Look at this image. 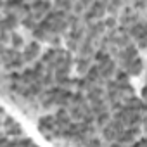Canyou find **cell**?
<instances>
[{
  "label": "cell",
  "instance_id": "12",
  "mask_svg": "<svg viewBox=\"0 0 147 147\" xmlns=\"http://www.w3.org/2000/svg\"><path fill=\"white\" fill-rule=\"evenodd\" d=\"M90 11L95 16V19H102L107 14V4L104 2V0H95V2L90 5Z\"/></svg>",
  "mask_w": 147,
  "mask_h": 147
},
{
  "label": "cell",
  "instance_id": "38",
  "mask_svg": "<svg viewBox=\"0 0 147 147\" xmlns=\"http://www.w3.org/2000/svg\"><path fill=\"white\" fill-rule=\"evenodd\" d=\"M145 102H147V100H145Z\"/></svg>",
  "mask_w": 147,
  "mask_h": 147
},
{
  "label": "cell",
  "instance_id": "35",
  "mask_svg": "<svg viewBox=\"0 0 147 147\" xmlns=\"http://www.w3.org/2000/svg\"><path fill=\"white\" fill-rule=\"evenodd\" d=\"M135 144H137V145H140V144H147V138H140V140H135Z\"/></svg>",
  "mask_w": 147,
  "mask_h": 147
},
{
  "label": "cell",
  "instance_id": "19",
  "mask_svg": "<svg viewBox=\"0 0 147 147\" xmlns=\"http://www.w3.org/2000/svg\"><path fill=\"white\" fill-rule=\"evenodd\" d=\"M109 121H111V114H109V111H104V113H100V114L95 116V125H97L99 128H104Z\"/></svg>",
  "mask_w": 147,
  "mask_h": 147
},
{
  "label": "cell",
  "instance_id": "18",
  "mask_svg": "<svg viewBox=\"0 0 147 147\" xmlns=\"http://www.w3.org/2000/svg\"><path fill=\"white\" fill-rule=\"evenodd\" d=\"M107 59H111V52L109 50H106V49H97L95 50V54H94V61L99 64V62H104V61H107Z\"/></svg>",
  "mask_w": 147,
  "mask_h": 147
},
{
  "label": "cell",
  "instance_id": "25",
  "mask_svg": "<svg viewBox=\"0 0 147 147\" xmlns=\"http://www.w3.org/2000/svg\"><path fill=\"white\" fill-rule=\"evenodd\" d=\"M85 11H87V5L82 2V0H76L75 5H73V12L78 14V16H83V14H85Z\"/></svg>",
  "mask_w": 147,
  "mask_h": 147
},
{
  "label": "cell",
  "instance_id": "21",
  "mask_svg": "<svg viewBox=\"0 0 147 147\" xmlns=\"http://www.w3.org/2000/svg\"><path fill=\"white\" fill-rule=\"evenodd\" d=\"M40 80H42V83H43V87H45V88H49V87L55 85V75H54V73H49V71H47Z\"/></svg>",
  "mask_w": 147,
  "mask_h": 147
},
{
  "label": "cell",
  "instance_id": "3",
  "mask_svg": "<svg viewBox=\"0 0 147 147\" xmlns=\"http://www.w3.org/2000/svg\"><path fill=\"white\" fill-rule=\"evenodd\" d=\"M55 126H57V118H55V114H54V116L47 114V116H42V118L38 119V128H40V131H42L45 137H49V135L55 130Z\"/></svg>",
  "mask_w": 147,
  "mask_h": 147
},
{
  "label": "cell",
  "instance_id": "5",
  "mask_svg": "<svg viewBox=\"0 0 147 147\" xmlns=\"http://www.w3.org/2000/svg\"><path fill=\"white\" fill-rule=\"evenodd\" d=\"M97 66H99V69H100L102 78H106V80L113 78V76L116 75V71H118V67H116V61H114L113 57L107 59V61H104V62H99Z\"/></svg>",
  "mask_w": 147,
  "mask_h": 147
},
{
  "label": "cell",
  "instance_id": "9",
  "mask_svg": "<svg viewBox=\"0 0 147 147\" xmlns=\"http://www.w3.org/2000/svg\"><path fill=\"white\" fill-rule=\"evenodd\" d=\"M21 24V19L16 12H9L2 18V28L4 30H9V31H14L18 26Z\"/></svg>",
  "mask_w": 147,
  "mask_h": 147
},
{
  "label": "cell",
  "instance_id": "34",
  "mask_svg": "<svg viewBox=\"0 0 147 147\" xmlns=\"http://www.w3.org/2000/svg\"><path fill=\"white\" fill-rule=\"evenodd\" d=\"M82 2H83V4H85L87 7H90V5H92V4L95 2V0H82Z\"/></svg>",
  "mask_w": 147,
  "mask_h": 147
},
{
  "label": "cell",
  "instance_id": "24",
  "mask_svg": "<svg viewBox=\"0 0 147 147\" xmlns=\"http://www.w3.org/2000/svg\"><path fill=\"white\" fill-rule=\"evenodd\" d=\"M114 80H116L118 83H128L130 75H128L125 69H118V71H116V75H114Z\"/></svg>",
  "mask_w": 147,
  "mask_h": 147
},
{
  "label": "cell",
  "instance_id": "2",
  "mask_svg": "<svg viewBox=\"0 0 147 147\" xmlns=\"http://www.w3.org/2000/svg\"><path fill=\"white\" fill-rule=\"evenodd\" d=\"M52 2L50 0H35V2L31 4V7H33V18L36 19V21H42L49 12H50V9H52Z\"/></svg>",
  "mask_w": 147,
  "mask_h": 147
},
{
  "label": "cell",
  "instance_id": "15",
  "mask_svg": "<svg viewBox=\"0 0 147 147\" xmlns=\"http://www.w3.org/2000/svg\"><path fill=\"white\" fill-rule=\"evenodd\" d=\"M90 104H92V106H90V107H92V113H94L95 116L109 109V106H107L109 102L106 100V97H104V99H99V100H95V102H90Z\"/></svg>",
  "mask_w": 147,
  "mask_h": 147
},
{
  "label": "cell",
  "instance_id": "13",
  "mask_svg": "<svg viewBox=\"0 0 147 147\" xmlns=\"http://www.w3.org/2000/svg\"><path fill=\"white\" fill-rule=\"evenodd\" d=\"M130 35H131L133 40H138L142 36H147V24H144L140 21L135 23L133 26H130Z\"/></svg>",
  "mask_w": 147,
  "mask_h": 147
},
{
  "label": "cell",
  "instance_id": "7",
  "mask_svg": "<svg viewBox=\"0 0 147 147\" xmlns=\"http://www.w3.org/2000/svg\"><path fill=\"white\" fill-rule=\"evenodd\" d=\"M85 26H87V35H90L92 38H99V36H102L104 31L107 30L102 19H97V21L88 23V24H85Z\"/></svg>",
  "mask_w": 147,
  "mask_h": 147
},
{
  "label": "cell",
  "instance_id": "11",
  "mask_svg": "<svg viewBox=\"0 0 147 147\" xmlns=\"http://www.w3.org/2000/svg\"><path fill=\"white\" fill-rule=\"evenodd\" d=\"M90 61H92V57H83V55H78L76 59H75V64H76V71H78V75L80 76H85L87 75V71L90 69Z\"/></svg>",
  "mask_w": 147,
  "mask_h": 147
},
{
  "label": "cell",
  "instance_id": "17",
  "mask_svg": "<svg viewBox=\"0 0 147 147\" xmlns=\"http://www.w3.org/2000/svg\"><path fill=\"white\" fill-rule=\"evenodd\" d=\"M73 5H75L73 0H54V7L66 12H73Z\"/></svg>",
  "mask_w": 147,
  "mask_h": 147
},
{
  "label": "cell",
  "instance_id": "20",
  "mask_svg": "<svg viewBox=\"0 0 147 147\" xmlns=\"http://www.w3.org/2000/svg\"><path fill=\"white\" fill-rule=\"evenodd\" d=\"M21 26L23 28H26V30H30V31H33L36 26H38V21L33 18V14L31 16H28V18H24V19H21Z\"/></svg>",
  "mask_w": 147,
  "mask_h": 147
},
{
  "label": "cell",
  "instance_id": "1",
  "mask_svg": "<svg viewBox=\"0 0 147 147\" xmlns=\"http://www.w3.org/2000/svg\"><path fill=\"white\" fill-rule=\"evenodd\" d=\"M125 128H126V126H125L119 119H114V118H113V119H111L104 128H102V137H104V140H106V142L114 144Z\"/></svg>",
  "mask_w": 147,
  "mask_h": 147
},
{
  "label": "cell",
  "instance_id": "14",
  "mask_svg": "<svg viewBox=\"0 0 147 147\" xmlns=\"http://www.w3.org/2000/svg\"><path fill=\"white\" fill-rule=\"evenodd\" d=\"M36 80H40V76L35 73L33 67H26V69H23V83H24V85H31V83H35Z\"/></svg>",
  "mask_w": 147,
  "mask_h": 147
},
{
  "label": "cell",
  "instance_id": "33",
  "mask_svg": "<svg viewBox=\"0 0 147 147\" xmlns=\"http://www.w3.org/2000/svg\"><path fill=\"white\" fill-rule=\"evenodd\" d=\"M142 97H144V100H147V85L142 88Z\"/></svg>",
  "mask_w": 147,
  "mask_h": 147
},
{
  "label": "cell",
  "instance_id": "8",
  "mask_svg": "<svg viewBox=\"0 0 147 147\" xmlns=\"http://www.w3.org/2000/svg\"><path fill=\"white\" fill-rule=\"evenodd\" d=\"M135 57H138V47L137 45H133V43H128L123 50H121V55H119V62H121V66H125L128 61H131V59H135Z\"/></svg>",
  "mask_w": 147,
  "mask_h": 147
},
{
  "label": "cell",
  "instance_id": "32",
  "mask_svg": "<svg viewBox=\"0 0 147 147\" xmlns=\"http://www.w3.org/2000/svg\"><path fill=\"white\" fill-rule=\"evenodd\" d=\"M87 145H100V140H99V138H95V137H90V138H88V142H87Z\"/></svg>",
  "mask_w": 147,
  "mask_h": 147
},
{
  "label": "cell",
  "instance_id": "31",
  "mask_svg": "<svg viewBox=\"0 0 147 147\" xmlns=\"http://www.w3.org/2000/svg\"><path fill=\"white\" fill-rule=\"evenodd\" d=\"M135 42H137V47H140V49H145L147 47V36H142V38H138Z\"/></svg>",
  "mask_w": 147,
  "mask_h": 147
},
{
  "label": "cell",
  "instance_id": "29",
  "mask_svg": "<svg viewBox=\"0 0 147 147\" xmlns=\"http://www.w3.org/2000/svg\"><path fill=\"white\" fill-rule=\"evenodd\" d=\"M52 47H61V38H59V35H54V33H50V36H49V40H47Z\"/></svg>",
  "mask_w": 147,
  "mask_h": 147
},
{
  "label": "cell",
  "instance_id": "30",
  "mask_svg": "<svg viewBox=\"0 0 147 147\" xmlns=\"http://www.w3.org/2000/svg\"><path fill=\"white\" fill-rule=\"evenodd\" d=\"M107 12L111 14V16H118V12H119V7H116V5H113V4H107Z\"/></svg>",
  "mask_w": 147,
  "mask_h": 147
},
{
  "label": "cell",
  "instance_id": "27",
  "mask_svg": "<svg viewBox=\"0 0 147 147\" xmlns=\"http://www.w3.org/2000/svg\"><path fill=\"white\" fill-rule=\"evenodd\" d=\"M11 40H12V31L2 28V36H0V42H2V45H9Z\"/></svg>",
  "mask_w": 147,
  "mask_h": 147
},
{
  "label": "cell",
  "instance_id": "4",
  "mask_svg": "<svg viewBox=\"0 0 147 147\" xmlns=\"http://www.w3.org/2000/svg\"><path fill=\"white\" fill-rule=\"evenodd\" d=\"M38 55H40V42H38V40L28 43V45L24 47V50H23V57H24V61H26L28 64L35 62Z\"/></svg>",
  "mask_w": 147,
  "mask_h": 147
},
{
  "label": "cell",
  "instance_id": "36",
  "mask_svg": "<svg viewBox=\"0 0 147 147\" xmlns=\"http://www.w3.org/2000/svg\"><path fill=\"white\" fill-rule=\"evenodd\" d=\"M142 125H144V130H145V133H147V116L144 118V121H142Z\"/></svg>",
  "mask_w": 147,
  "mask_h": 147
},
{
  "label": "cell",
  "instance_id": "16",
  "mask_svg": "<svg viewBox=\"0 0 147 147\" xmlns=\"http://www.w3.org/2000/svg\"><path fill=\"white\" fill-rule=\"evenodd\" d=\"M31 36L35 38V40H38V42H47L49 40V36H50V33L45 30V28H42L40 24L31 31Z\"/></svg>",
  "mask_w": 147,
  "mask_h": 147
},
{
  "label": "cell",
  "instance_id": "26",
  "mask_svg": "<svg viewBox=\"0 0 147 147\" xmlns=\"http://www.w3.org/2000/svg\"><path fill=\"white\" fill-rule=\"evenodd\" d=\"M66 47H67V50H71V52H78L80 42H76V40H73V38H67V36H66Z\"/></svg>",
  "mask_w": 147,
  "mask_h": 147
},
{
  "label": "cell",
  "instance_id": "10",
  "mask_svg": "<svg viewBox=\"0 0 147 147\" xmlns=\"http://www.w3.org/2000/svg\"><path fill=\"white\" fill-rule=\"evenodd\" d=\"M106 97V88H102L100 85H92L88 90H87V99L88 102H95L99 99H104Z\"/></svg>",
  "mask_w": 147,
  "mask_h": 147
},
{
  "label": "cell",
  "instance_id": "37",
  "mask_svg": "<svg viewBox=\"0 0 147 147\" xmlns=\"http://www.w3.org/2000/svg\"><path fill=\"white\" fill-rule=\"evenodd\" d=\"M104 2H106V4H111V2H113V0H104Z\"/></svg>",
  "mask_w": 147,
  "mask_h": 147
},
{
  "label": "cell",
  "instance_id": "6",
  "mask_svg": "<svg viewBox=\"0 0 147 147\" xmlns=\"http://www.w3.org/2000/svg\"><path fill=\"white\" fill-rule=\"evenodd\" d=\"M123 69L128 73L130 76H138L140 73L144 71V61H142L140 57H135V59L128 61V62L123 66Z\"/></svg>",
  "mask_w": 147,
  "mask_h": 147
},
{
  "label": "cell",
  "instance_id": "23",
  "mask_svg": "<svg viewBox=\"0 0 147 147\" xmlns=\"http://www.w3.org/2000/svg\"><path fill=\"white\" fill-rule=\"evenodd\" d=\"M11 47H14V49H23V47H24V40H23V36H21L19 33H16V31H12Z\"/></svg>",
  "mask_w": 147,
  "mask_h": 147
},
{
  "label": "cell",
  "instance_id": "22",
  "mask_svg": "<svg viewBox=\"0 0 147 147\" xmlns=\"http://www.w3.org/2000/svg\"><path fill=\"white\" fill-rule=\"evenodd\" d=\"M67 23H69V30H71V28L82 26V19H80V16L75 14V12H69V14H67Z\"/></svg>",
  "mask_w": 147,
  "mask_h": 147
},
{
  "label": "cell",
  "instance_id": "28",
  "mask_svg": "<svg viewBox=\"0 0 147 147\" xmlns=\"http://www.w3.org/2000/svg\"><path fill=\"white\" fill-rule=\"evenodd\" d=\"M116 23H118V21H116V18H114V16H109V18H106V19H104V24H106V28H107V30H114V28H116Z\"/></svg>",
  "mask_w": 147,
  "mask_h": 147
}]
</instances>
